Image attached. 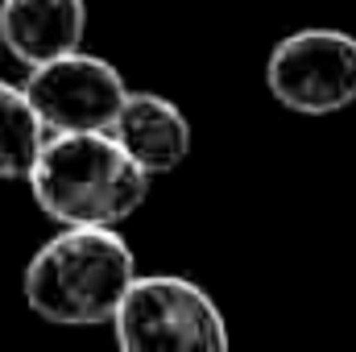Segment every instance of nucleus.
Listing matches in <instances>:
<instances>
[{
  "label": "nucleus",
  "mask_w": 356,
  "mask_h": 352,
  "mask_svg": "<svg viewBox=\"0 0 356 352\" xmlns=\"http://www.w3.org/2000/svg\"><path fill=\"white\" fill-rule=\"evenodd\" d=\"M269 95L298 116H332L356 104V38L344 29L286 33L266 63Z\"/></svg>",
  "instance_id": "obj_4"
},
{
  "label": "nucleus",
  "mask_w": 356,
  "mask_h": 352,
  "mask_svg": "<svg viewBox=\"0 0 356 352\" xmlns=\"http://www.w3.org/2000/svg\"><path fill=\"white\" fill-rule=\"evenodd\" d=\"M25 182L58 228H116L149 195V175L112 133H46Z\"/></svg>",
  "instance_id": "obj_1"
},
{
  "label": "nucleus",
  "mask_w": 356,
  "mask_h": 352,
  "mask_svg": "<svg viewBox=\"0 0 356 352\" xmlns=\"http://www.w3.org/2000/svg\"><path fill=\"white\" fill-rule=\"evenodd\" d=\"M133 273L137 257L116 228H63L25 265V303L54 328H99Z\"/></svg>",
  "instance_id": "obj_2"
},
{
  "label": "nucleus",
  "mask_w": 356,
  "mask_h": 352,
  "mask_svg": "<svg viewBox=\"0 0 356 352\" xmlns=\"http://www.w3.org/2000/svg\"><path fill=\"white\" fill-rule=\"evenodd\" d=\"M112 336L124 352H224L228 323L216 298L182 273H145L124 286L112 311Z\"/></svg>",
  "instance_id": "obj_3"
},
{
  "label": "nucleus",
  "mask_w": 356,
  "mask_h": 352,
  "mask_svg": "<svg viewBox=\"0 0 356 352\" xmlns=\"http://www.w3.org/2000/svg\"><path fill=\"white\" fill-rule=\"evenodd\" d=\"M108 133L149 178L178 170L191 154V120L158 91H129Z\"/></svg>",
  "instance_id": "obj_6"
},
{
  "label": "nucleus",
  "mask_w": 356,
  "mask_h": 352,
  "mask_svg": "<svg viewBox=\"0 0 356 352\" xmlns=\"http://www.w3.org/2000/svg\"><path fill=\"white\" fill-rule=\"evenodd\" d=\"M88 33V0H0V50L21 67L79 50Z\"/></svg>",
  "instance_id": "obj_7"
},
{
  "label": "nucleus",
  "mask_w": 356,
  "mask_h": 352,
  "mask_svg": "<svg viewBox=\"0 0 356 352\" xmlns=\"http://www.w3.org/2000/svg\"><path fill=\"white\" fill-rule=\"evenodd\" d=\"M21 91L46 133H108L112 116L129 95V83L108 58L67 50L50 63L29 67Z\"/></svg>",
  "instance_id": "obj_5"
},
{
  "label": "nucleus",
  "mask_w": 356,
  "mask_h": 352,
  "mask_svg": "<svg viewBox=\"0 0 356 352\" xmlns=\"http://www.w3.org/2000/svg\"><path fill=\"white\" fill-rule=\"evenodd\" d=\"M42 141H46V125L38 120L25 91L13 83H0V178L25 182L38 162Z\"/></svg>",
  "instance_id": "obj_8"
}]
</instances>
